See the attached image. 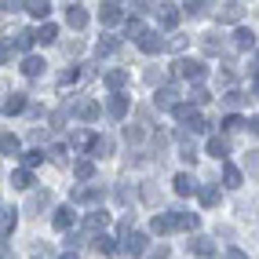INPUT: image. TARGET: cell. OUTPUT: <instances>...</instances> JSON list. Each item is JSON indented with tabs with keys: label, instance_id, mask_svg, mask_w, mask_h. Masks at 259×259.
I'll return each mask as SVG.
<instances>
[{
	"label": "cell",
	"instance_id": "6da1fadb",
	"mask_svg": "<svg viewBox=\"0 0 259 259\" xmlns=\"http://www.w3.org/2000/svg\"><path fill=\"white\" fill-rule=\"evenodd\" d=\"M171 73H176V77H183V80H201L204 73H208V66H204L201 59H176Z\"/></svg>",
	"mask_w": 259,
	"mask_h": 259
},
{
	"label": "cell",
	"instance_id": "7a4b0ae2",
	"mask_svg": "<svg viewBox=\"0 0 259 259\" xmlns=\"http://www.w3.org/2000/svg\"><path fill=\"white\" fill-rule=\"evenodd\" d=\"M106 227H110V215L102 212V208H95V212H88L84 215V237H99V234H106Z\"/></svg>",
	"mask_w": 259,
	"mask_h": 259
},
{
	"label": "cell",
	"instance_id": "3957f363",
	"mask_svg": "<svg viewBox=\"0 0 259 259\" xmlns=\"http://www.w3.org/2000/svg\"><path fill=\"white\" fill-rule=\"evenodd\" d=\"M146 248H150V237H146V234H139V230H132L128 237H120V252H128L132 259H139Z\"/></svg>",
	"mask_w": 259,
	"mask_h": 259
},
{
	"label": "cell",
	"instance_id": "277c9868",
	"mask_svg": "<svg viewBox=\"0 0 259 259\" xmlns=\"http://www.w3.org/2000/svg\"><path fill=\"white\" fill-rule=\"evenodd\" d=\"M102 197H106V190H102L99 183H84L73 190V204H99Z\"/></svg>",
	"mask_w": 259,
	"mask_h": 259
},
{
	"label": "cell",
	"instance_id": "5b68a950",
	"mask_svg": "<svg viewBox=\"0 0 259 259\" xmlns=\"http://www.w3.org/2000/svg\"><path fill=\"white\" fill-rule=\"evenodd\" d=\"M186 248L194 252L197 259H212V255H215V241H212V237H204V234H194V237L186 241Z\"/></svg>",
	"mask_w": 259,
	"mask_h": 259
},
{
	"label": "cell",
	"instance_id": "8992f818",
	"mask_svg": "<svg viewBox=\"0 0 259 259\" xmlns=\"http://www.w3.org/2000/svg\"><path fill=\"white\" fill-rule=\"evenodd\" d=\"M48 208H51V190H33L22 212H29V215H40V212H48Z\"/></svg>",
	"mask_w": 259,
	"mask_h": 259
},
{
	"label": "cell",
	"instance_id": "52a82bcc",
	"mask_svg": "<svg viewBox=\"0 0 259 259\" xmlns=\"http://www.w3.org/2000/svg\"><path fill=\"white\" fill-rule=\"evenodd\" d=\"M135 44H139L146 55H157V51H164V37H161L157 29H143V37L135 40Z\"/></svg>",
	"mask_w": 259,
	"mask_h": 259
},
{
	"label": "cell",
	"instance_id": "ba28073f",
	"mask_svg": "<svg viewBox=\"0 0 259 259\" xmlns=\"http://www.w3.org/2000/svg\"><path fill=\"white\" fill-rule=\"evenodd\" d=\"M245 19V4H237V0H230V4H223L219 11H215V22L223 26V22H241Z\"/></svg>",
	"mask_w": 259,
	"mask_h": 259
},
{
	"label": "cell",
	"instance_id": "9c48e42d",
	"mask_svg": "<svg viewBox=\"0 0 259 259\" xmlns=\"http://www.w3.org/2000/svg\"><path fill=\"white\" fill-rule=\"evenodd\" d=\"M153 102H157L161 110H176L179 106V88H176V84H164V88H157Z\"/></svg>",
	"mask_w": 259,
	"mask_h": 259
},
{
	"label": "cell",
	"instance_id": "30bf717a",
	"mask_svg": "<svg viewBox=\"0 0 259 259\" xmlns=\"http://www.w3.org/2000/svg\"><path fill=\"white\" fill-rule=\"evenodd\" d=\"M179 19H183L179 8H171V4H161V8H157V22H161V29H176Z\"/></svg>",
	"mask_w": 259,
	"mask_h": 259
},
{
	"label": "cell",
	"instance_id": "8fae6325",
	"mask_svg": "<svg viewBox=\"0 0 259 259\" xmlns=\"http://www.w3.org/2000/svg\"><path fill=\"white\" fill-rule=\"evenodd\" d=\"M73 113H77L80 120H88V124H92V120H99V113H102V106H99V102H95V99H80V102H77V106H73Z\"/></svg>",
	"mask_w": 259,
	"mask_h": 259
},
{
	"label": "cell",
	"instance_id": "7c38bea8",
	"mask_svg": "<svg viewBox=\"0 0 259 259\" xmlns=\"http://www.w3.org/2000/svg\"><path fill=\"white\" fill-rule=\"evenodd\" d=\"M120 19H124V8H120V4H113V0L99 8V22H102V26H117Z\"/></svg>",
	"mask_w": 259,
	"mask_h": 259
},
{
	"label": "cell",
	"instance_id": "4fadbf2b",
	"mask_svg": "<svg viewBox=\"0 0 259 259\" xmlns=\"http://www.w3.org/2000/svg\"><path fill=\"white\" fill-rule=\"evenodd\" d=\"M0 153H8V157H22V139L11 132H0Z\"/></svg>",
	"mask_w": 259,
	"mask_h": 259
},
{
	"label": "cell",
	"instance_id": "5bb4252c",
	"mask_svg": "<svg viewBox=\"0 0 259 259\" xmlns=\"http://www.w3.org/2000/svg\"><path fill=\"white\" fill-rule=\"evenodd\" d=\"M106 113L113 117V120H124L128 117V95H110V102H106Z\"/></svg>",
	"mask_w": 259,
	"mask_h": 259
},
{
	"label": "cell",
	"instance_id": "9a60e30c",
	"mask_svg": "<svg viewBox=\"0 0 259 259\" xmlns=\"http://www.w3.org/2000/svg\"><path fill=\"white\" fill-rule=\"evenodd\" d=\"M171 215V227H176V230H197V212H168Z\"/></svg>",
	"mask_w": 259,
	"mask_h": 259
},
{
	"label": "cell",
	"instance_id": "2e32d148",
	"mask_svg": "<svg viewBox=\"0 0 259 259\" xmlns=\"http://www.w3.org/2000/svg\"><path fill=\"white\" fill-rule=\"evenodd\" d=\"M171 190H176V194H179V197H190V194H197V190H201V186H197L194 179H190V176H186V171H179V176H176V179H171Z\"/></svg>",
	"mask_w": 259,
	"mask_h": 259
},
{
	"label": "cell",
	"instance_id": "e0dca14e",
	"mask_svg": "<svg viewBox=\"0 0 259 259\" xmlns=\"http://www.w3.org/2000/svg\"><path fill=\"white\" fill-rule=\"evenodd\" d=\"M66 22H70V29H84V26H88V11H84L80 4H70V8H66Z\"/></svg>",
	"mask_w": 259,
	"mask_h": 259
},
{
	"label": "cell",
	"instance_id": "ac0fdd59",
	"mask_svg": "<svg viewBox=\"0 0 259 259\" xmlns=\"http://www.w3.org/2000/svg\"><path fill=\"white\" fill-rule=\"evenodd\" d=\"M234 48H237V51H252V48H255V33H252L248 26H237V29H234Z\"/></svg>",
	"mask_w": 259,
	"mask_h": 259
},
{
	"label": "cell",
	"instance_id": "d6986e66",
	"mask_svg": "<svg viewBox=\"0 0 259 259\" xmlns=\"http://www.w3.org/2000/svg\"><path fill=\"white\" fill-rule=\"evenodd\" d=\"M208 153H212L215 161H227V157H230V143H227V135H212V139H208Z\"/></svg>",
	"mask_w": 259,
	"mask_h": 259
},
{
	"label": "cell",
	"instance_id": "ffe728a7",
	"mask_svg": "<svg viewBox=\"0 0 259 259\" xmlns=\"http://www.w3.org/2000/svg\"><path fill=\"white\" fill-rule=\"evenodd\" d=\"M73 223H77L73 204H62V208H55V230H70Z\"/></svg>",
	"mask_w": 259,
	"mask_h": 259
},
{
	"label": "cell",
	"instance_id": "44dd1931",
	"mask_svg": "<svg viewBox=\"0 0 259 259\" xmlns=\"http://www.w3.org/2000/svg\"><path fill=\"white\" fill-rule=\"evenodd\" d=\"M26 110H29L26 92H15V95H8V102H4V113H8V117H15V113H26Z\"/></svg>",
	"mask_w": 259,
	"mask_h": 259
},
{
	"label": "cell",
	"instance_id": "7402d4cb",
	"mask_svg": "<svg viewBox=\"0 0 259 259\" xmlns=\"http://www.w3.org/2000/svg\"><path fill=\"white\" fill-rule=\"evenodd\" d=\"M102 84H106V88L117 95L120 88H124L128 84V70H106V77H102Z\"/></svg>",
	"mask_w": 259,
	"mask_h": 259
},
{
	"label": "cell",
	"instance_id": "603a6c76",
	"mask_svg": "<svg viewBox=\"0 0 259 259\" xmlns=\"http://www.w3.org/2000/svg\"><path fill=\"white\" fill-rule=\"evenodd\" d=\"M19 70H22V73L33 80V77H40V73H44V59H40V55H26Z\"/></svg>",
	"mask_w": 259,
	"mask_h": 259
},
{
	"label": "cell",
	"instance_id": "cb8c5ba5",
	"mask_svg": "<svg viewBox=\"0 0 259 259\" xmlns=\"http://www.w3.org/2000/svg\"><path fill=\"white\" fill-rule=\"evenodd\" d=\"M73 176H77V179H84V183H92V179H95V161H92V157L73 161Z\"/></svg>",
	"mask_w": 259,
	"mask_h": 259
},
{
	"label": "cell",
	"instance_id": "d4e9b609",
	"mask_svg": "<svg viewBox=\"0 0 259 259\" xmlns=\"http://www.w3.org/2000/svg\"><path fill=\"white\" fill-rule=\"evenodd\" d=\"M92 157H110V153H113V139H110V135H95V143H92Z\"/></svg>",
	"mask_w": 259,
	"mask_h": 259
},
{
	"label": "cell",
	"instance_id": "484cf974",
	"mask_svg": "<svg viewBox=\"0 0 259 259\" xmlns=\"http://www.w3.org/2000/svg\"><path fill=\"white\" fill-rule=\"evenodd\" d=\"M92 241H95V252H99V255H117V252H120V245H117L113 237H106V234H99V237H92Z\"/></svg>",
	"mask_w": 259,
	"mask_h": 259
},
{
	"label": "cell",
	"instance_id": "4316f807",
	"mask_svg": "<svg viewBox=\"0 0 259 259\" xmlns=\"http://www.w3.org/2000/svg\"><path fill=\"white\" fill-rule=\"evenodd\" d=\"M33 37H37V44H55V40H59V26H55V22H44Z\"/></svg>",
	"mask_w": 259,
	"mask_h": 259
},
{
	"label": "cell",
	"instance_id": "83f0119b",
	"mask_svg": "<svg viewBox=\"0 0 259 259\" xmlns=\"http://www.w3.org/2000/svg\"><path fill=\"white\" fill-rule=\"evenodd\" d=\"M201 51H204V55H219V51H223V37H219V33H204V37H201Z\"/></svg>",
	"mask_w": 259,
	"mask_h": 259
},
{
	"label": "cell",
	"instance_id": "f1b7e54d",
	"mask_svg": "<svg viewBox=\"0 0 259 259\" xmlns=\"http://www.w3.org/2000/svg\"><path fill=\"white\" fill-rule=\"evenodd\" d=\"M241 183H245V171H241V168H234V164H227V168H223V186L237 190Z\"/></svg>",
	"mask_w": 259,
	"mask_h": 259
},
{
	"label": "cell",
	"instance_id": "f546056e",
	"mask_svg": "<svg viewBox=\"0 0 259 259\" xmlns=\"http://www.w3.org/2000/svg\"><path fill=\"white\" fill-rule=\"evenodd\" d=\"M15 223H19V215H15V208H0V237L15 234Z\"/></svg>",
	"mask_w": 259,
	"mask_h": 259
},
{
	"label": "cell",
	"instance_id": "4dcf8cb0",
	"mask_svg": "<svg viewBox=\"0 0 259 259\" xmlns=\"http://www.w3.org/2000/svg\"><path fill=\"white\" fill-rule=\"evenodd\" d=\"M33 44H37L33 29H22V33H15V37H11V48H15V51H29Z\"/></svg>",
	"mask_w": 259,
	"mask_h": 259
},
{
	"label": "cell",
	"instance_id": "1f68e13d",
	"mask_svg": "<svg viewBox=\"0 0 259 259\" xmlns=\"http://www.w3.org/2000/svg\"><path fill=\"white\" fill-rule=\"evenodd\" d=\"M197 197H201V204H204V208H215V204H219V186H201L197 190Z\"/></svg>",
	"mask_w": 259,
	"mask_h": 259
},
{
	"label": "cell",
	"instance_id": "d6a6232c",
	"mask_svg": "<svg viewBox=\"0 0 259 259\" xmlns=\"http://www.w3.org/2000/svg\"><path fill=\"white\" fill-rule=\"evenodd\" d=\"M143 139H146V128L143 124H124V143L128 146H139Z\"/></svg>",
	"mask_w": 259,
	"mask_h": 259
},
{
	"label": "cell",
	"instance_id": "836d02e7",
	"mask_svg": "<svg viewBox=\"0 0 259 259\" xmlns=\"http://www.w3.org/2000/svg\"><path fill=\"white\" fill-rule=\"evenodd\" d=\"M92 143H95V135H92L88 128L73 132V139H70V146H73V150H92Z\"/></svg>",
	"mask_w": 259,
	"mask_h": 259
},
{
	"label": "cell",
	"instance_id": "e575fe53",
	"mask_svg": "<svg viewBox=\"0 0 259 259\" xmlns=\"http://www.w3.org/2000/svg\"><path fill=\"white\" fill-rule=\"evenodd\" d=\"M150 230H153V234H161V237H164V234H171V230H176V227H171V215H168V212H161V215H153V223H150Z\"/></svg>",
	"mask_w": 259,
	"mask_h": 259
},
{
	"label": "cell",
	"instance_id": "d590c367",
	"mask_svg": "<svg viewBox=\"0 0 259 259\" xmlns=\"http://www.w3.org/2000/svg\"><path fill=\"white\" fill-rule=\"evenodd\" d=\"M26 11L33 15V19L48 22V15H51V4H48V0H33V4H26Z\"/></svg>",
	"mask_w": 259,
	"mask_h": 259
},
{
	"label": "cell",
	"instance_id": "8d00e7d4",
	"mask_svg": "<svg viewBox=\"0 0 259 259\" xmlns=\"http://www.w3.org/2000/svg\"><path fill=\"white\" fill-rule=\"evenodd\" d=\"M11 186H15V190H29V186H33V171H26V168L11 171Z\"/></svg>",
	"mask_w": 259,
	"mask_h": 259
},
{
	"label": "cell",
	"instance_id": "74e56055",
	"mask_svg": "<svg viewBox=\"0 0 259 259\" xmlns=\"http://www.w3.org/2000/svg\"><path fill=\"white\" fill-rule=\"evenodd\" d=\"M37 164H44V150H26V153H22V168L33 171Z\"/></svg>",
	"mask_w": 259,
	"mask_h": 259
},
{
	"label": "cell",
	"instance_id": "f35d334b",
	"mask_svg": "<svg viewBox=\"0 0 259 259\" xmlns=\"http://www.w3.org/2000/svg\"><path fill=\"white\" fill-rule=\"evenodd\" d=\"M117 48H120V40H117V37H102V40L95 44V55H99V59H102V55H113Z\"/></svg>",
	"mask_w": 259,
	"mask_h": 259
},
{
	"label": "cell",
	"instance_id": "ab89813d",
	"mask_svg": "<svg viewBox=\"0 0 259 259\" xmlns=\"http://www.w3.org/2000/svg\"><path fill=\"white\" fill-rule=\"evenodd\" d=\"M208 8H212V4H204V0H190V4H183V15H190V19H201Z\"/></svg>",
	"mask_w": 259,
	"mask_h": 259
},
{
	"label": "cell",
	"instance_id": "60d3db41",
	"mask_svg": "<svg viewBox=\"0 0 259 259\" xmlns=\"http://www.w3.org/2000/svg\"><path fill=\"white\" fill-rule=\"evenodd\" d=\"M208 99H212L208 88H201V84H194V88H190V106H204Z\"/></svg>",
	"mask_w": 259,
	"mask_h": 259
},
{
	"label": "cell",
	"instance_id": "b9f144b4",
	"mask_svg": "<svg viewBox=\"0 0 259 259\" xmlns=\"http://www.w3.org/2000/svg\"><path fill=\"white\" fill-rule=\"evenodd\" d=\"M245 171H248L252 179H259V150H248L245 153Z\"/></svg>",
	"mask_w": 259,
	"mask_h": 259
},
{
	"label": "cell",
	"instance_id": "7bdbcfd3",
	"mask_svg": "<svg viewBox=\"0 0 259 259\" xmlns=\"http://www.w3.org/2000/svg\"><path fill=\"white\" fill-rule=\"evenodd\" d=\"M194 113H197V110L190 106V102H179V106L171 110V117H176V120H183V124H190V117H194Z\"/></svg>",
	"mask_w": 259,
	"mask_h": 259
},
{
	"label": "cell",
	"instance_id": "ee69618b",
	"mask_svg": "<svg viewBox=\"0 0 259 259\" xmlns=\"http://www.w3.org/2000/svg\"><path fill=\"white\" fill-rule=\"evenodd\" d=\"M237 128H245V117H241V113H227V117H223V132H237Z\"/></svg>",
	"mask_w": 259,
	"mask_h": 259
},
{
	"label": "cell",
	"instance_id": "f6af8a7d",
	"mask_svg": "<svg viewBox=\"0 0 259 259\" xmlns=\"http://www.w3.org/2000/svg\"><path fill=\"white\" fill-rule=\"evenodd\" d=\"M48 161H55V164H66V146L62 143H55V146H48V153H44Z\"/></svg>",
	"mask_w": 259,
	"mask_h": 259
},
{
	"label": "cell",
	"instance_id": "bcb514c9",
	"mask_svg": "<svg viewBox=\"0 0 259 259\" xmlns=\"http://www.w3.org/2000/svg\"><path fill=\"white\" fill-rule=\"evenodd\" d=\"M77 77H80L77 66H73V70H62V73H59V88H70V84H73Z\"/></svg>",
	"mask_w": 259,
	"mask_h": 259
},
{
	"label": "cell",
	"instance_id": "7dc6e473",
	"mask_svg": "<svg viewBox=\"0 0 259 259\" xmlns=\"http://www.w3.org/2000/svg\"><path fill=\"white\" fill-rule=\"evenodd\" d=\"M66 120H70V106H62V110H55V113H51V128H62Z\"/></svg>",
	"mask_w": 259,
	"mask_h": 259
},
{
	"label": "cell",
	"instance_id": "c3c4849f",
	"mask_svg": "<svg viewBox=\"0 0 259 259\" xmlns=\"http://www.w3.org/2000/svg\"><path fill=\"white\" fill-rule=\"evenodd\" d=\"M124 33H128V37H132V40H139V37H143V22H139V19H128V26H124Z\"/></svg>",
	"mask_w": 259,
	"mask_h": 259
},
{
	"label": "cell",
	"instance_id": "681fc988",
	"mask_svg": "<svg viewBox=\"0 0 259 259\" xmlns=\"http://www.w3.org/2000/svg\"><path fill=\"white\" fill-rule=\"evenodd\" d=\"M190 132H208V120H204L201 113H194L190 117Z\"/></svg>",
	"mask_w": 259,
	"mask_h": 259
},
{
	"label": "cell",
	"instance_id": "f907efd6",
	"mask_svg": "<svg viewBox=\"0 0 259 259\" xmlns=\"http://www.w3.org/2000/svg\"><path fill=\"white\" fill-rule=\"evenodd\" d=\"M223 99H227V106H230V110H237V106H241V102H245V95H241V92H227V95H223Z\"/></svg>",
	"mask_w": 259,
	"mask_h": 259
},
{
	"label": "cell",
	"instance_id": "816d5d0a",
	"mask_svg": "<svg viewBox=\"0 0 259 259\" xmlns=\"http://www.w3.org/2000/svg\"><path fill=\"white\" fill-rule=\"evenodd\" d=\"M143 197H146L150 204H157V186H153V183H143Z\"/></svg>",
	"mask_w": 259,
	"mask_h": 259
},
{
	"label": "cell",
	"instance_id": "f5cc1de1",
	"mask_svg": "<svg viewBox=\"0 0 259 259\" xmlns=\"http://www.w3.org/2000/svg\"><path fill=\"white\" fill-rule=\"evenodd\" d=\"M11 55H15V48H11V44H0V66H8Z\"/></svg>",
	"mask_w": 259,
	"mask_h": 259
},
{
	"label": "cell",
	"instance_id": "db71d44e",
	"mask_svg": "<svg viewBox=\"0 0 259 259\" xmlns=\"http://www.w3.org/2000/svg\"><path fill=\"white\" fill-rule=\"evenodd\" d=\"M186 44V37H179V33H176V37H171V40H164V48H171V51H179Z\"/></svg>",
	"mask_w": 259,
	"mask_h": 259
},
{
	"label": "cell",
	"instance_id": "11a10c76",
	"mask_svg": "<svg viewBox=\"0 0 259 259\" xmlns=\"http://www.w3.org/2000/svg\"><path fill=\"white\" fill-rule=\"evenodd\" d=\"M168 255H171V252H168V245H157V248L150 252V259H168Z\"/></svg>",
	"mask_w": 259,
	"mask_h": 259
},
{
	"label": "cell",
	"instance_id": "9f6ffc18",
	"mask_svg": "<svg viewBox=\"0 0 259 259\" xmlns=\"http://www.w3.org/2000/svg\"><path fill=\"white\" fill-rule=\"evenodd\" d=\"M223 259H248V255L241 252V248H227V252H223Z\"/></svg>",
	"mask_w": 259,
	"mask_h": 259
},
{
	"label": "cell",
	"instance_id": "6f0895ef",
	"mask_svg": "<svg viewBox=\"0 0 259 259\" xmlns=\"http://www.w3.org/2000/svg\"><path fill=\"white\" fill-rule=\"evenodd\" d=\"M245 128H248L252 135H259V117H252V120H245Z\"/></svg>",
	"mask_w": 259,
	"mask_h": 259
},
{
	"label": "cell",
	"instance_id": "680465c9",
	"mask_svg": "<svg viewBox=\"0 0 259 259\" xmlns=\"http://www.w3.org/2000/svg\"><path fill=\"white\" fill-rule=\"evenodd\" d=\"M0 259H11V248L8 245H0Z\"/></svg>",
	"mask_w": 259,
	"mask_h": 259
},
{
	"label": "cell",
	"instance_id": "91938a15",
	"mask_svg": "<svg viewBox=\"0 0 259 259\" xmlns=\"http://www.w3.org/2000/svg\"><path fill=\"white\" fill-rule=\"evenodd\" d=\"M62 259H77V255H73V252H66V255H62Z\"/></svg>",
	"mask_w": 259,
	"mask_h": 259
},
{
	"label": "cell",
	"instance_id": "94428289",
	"mask_svg": "<svg viewBox=\"0 0 259 259\" xmlns=\"http://www.w3.org/2000/svg\"><path fill=\"white\" fill-rule=\"evenodd\" d=\"M255 95H259V80H255Z\"/></svg>",
	"mask_w": 259,
	"mask_h": 259
},
{
	"label": "cell",
	"instance_id": "6125c7cd",
	"mask_svg": "<svg viewBox=\"0 0 259 259\" xmlns=\"http://www.w3.org/2000/svg\"><path fill=\"white\" fill-rule=\"evenodd\" d=\"M33 259H44V255H33Z\"/></svg>",
	"mask_w": 259,
	"mask_h": 259
}]
</instances>
